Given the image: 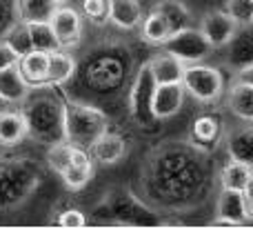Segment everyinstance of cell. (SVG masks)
I'll return each mask as SVG.
<instances>
[{
  "label": "cell",
  "instance_id": "cell-1",
  "mask_svg": "<svg viewBox=\"0 0 253 229\" xmlns=\"http://www.w3.org/2000/svg\"><path fill=\"white\" fill-rule=\"evenodd\" d=\"M36 92V96H27L22 102L29 136L47 145L65 140V102L58 100L51 92H44V87H38Z\"/></svg>",
  "mask_w": 253,
  "mask_h": 229
},
{
  "label": "cell",
  "instance_id": "cell-2",
  "mask_svg": "<svg viewBox=\"0 0 253 229\" xmlns=\"http://www.w3.org/2000/svg\"><path fill=\"white\" fill-rule=\"evenodd\" d=\"M109 132V118L102 109L83 102H65V140L89 149L96 138Z\"/></svg>",
  "mask_w": 253,
  "mask_h": 229
},
{
  "label": "cell",
  "instance_id": "cell-3",
  "mask_svg": "<svg viewBox=\"0 0 253 229\" xmlns=\"http://www.w3.org/2000/svg\"><path fill=\"white\" fill-rule=\"evenodd\" d=\"M182 87L200 105H213L224 96V76L218 67L191 62L184 69Z\"/></svg>",
  "mask_w": 253,
  "mask_h": 229
},
{
  "label": "cell",
  "instance_id": "cell-4",
  "mask_svg": "<svg viewBox=\"0 0 253 229\" xmlns=\"http://www.w3.org/2000/svg\"><path fill=\"white\" fill-rule=\"evenodd\" d=\"M162 49L169 53H173L175 58L191 65V62H205L207 58L213 53V47L209 45V40L205 38V34L200 31V27H184L178 29L167 38V43L162 45Z\"/></svg>",
  "mask_w": 253,
  "mask_h": 229
},
{
  "label": "cell",
  "instance_id": "cell-5",
  "mask_svg": "<svg viewBox=\"0 0 253 229\" xmlns=\"http://www.w3.org/2000/svg\"><path fill=\"white\" fill-rule=\"evenodd\" d=\"M158 83L153 78L151 69H149V62L140 65V69L135 71V78L133 85H131V92H129V109L133 120L140 125V127H151L156 123L153 118V92H156Z\"/></svg>",
  "mask_w": 253,
  "mask_h": 229
},
{
  "label": "cell",
  "instance_id": "cell-6",
  "mask_svg": "<svg viewBox=\"0 0 253 229\" xmlns=\"http://www.w3.org/2000/svg\"><path fill=\"white\" fill-rule=\"evenodd\" d=\"M49 22H51L53 34H56L60 47L71 49L80 45V40H83V13L76 7H71L69 2L58 4L56 13Z\"/></svg>",
  "mask_w": 253,
  "mask_h": 229
},
{
  "label": "cell",
  "instance_id": "cell-7",
  "mask_svg": "<svg viewBox=\"0 0 253 229\" xmlns=\"http://www.w3.org/2000/svg\"><path fill=\"white\" fill-rule=\"evenodd\" d=\"M200 31L205 34V38L209 40L213 49H224L229 40L233 38V34L238 31V22L224 9H213V11H207L202 16Z\"/></svg>",
  "mask_w": 253,
  "mask_h": 229
},
{
  "label": "cell",
  "instance_id": "cell-8",
  "mask_svg": "<svg viewBox=\"0 0 253 229\" xmlns=\"http://www.w3.org/2000/svg\"><path fill=\"white\" fill-rule=\"evenodd\" d=\"M187 92H184L182 83H167L158 85L153 92V118L156 120H169L182 109Z\"/></svg>",
  "mask_w": 253,
  "mask_h": 229
},
{
  "label": "cell",
  "instance_id": "cell-9",
  "mask_svg": "<svg viewBox=\"0 0 253 229\" xmlns=\"http://www.w3.org/2000/svg\"><path fill=\"white\" fill-rule=\"evenodd\" d=\"M247 209L245 200H242V191L222 189L218 196V205H215V227H238L247 223Z\"/></svg>",
  "mask_w": 253,
  "mask_h": 229
},
{
  "label": "cell",
  "instance_id": "cell-10",
  "mask_svg": "<svg viewBox=\"0 0 253 229\" xmlns=\"http://www.w3.org/2000/svg\"><path fill=\"white\" fill-rule=\"evenodd\" d=\"M47 69H49V53L31 49L29 53L18 58V71L22 74L25 83L31 89L38 87H49L47 83Z\"/></svg>",
  "mask_w": 253,
  "mask_h": 229
},
{
  "label": "cell",
  "instance_id": "cell-11",
  "mask_svg": "<svg viewBox=\"0 0 253 229\" xmlns=\"http://www.w3.org/2000/svg\"><path fill=\"white\" fill-rule=\"evenodd\" d=\"M29 136L27 118L22 109H7L0 111V147H16Z\"/></svg>",
  "mask_w": 253,
  "mask_h": 229
},
{
  "label": "cell",
  "instance_id": "cell-12",
  "mask_svg": "<svg viewBox=\"0 0 253 229\" xmlns=\"http://www.w3.org/2000/svg\"><path fill=\"white\" fill-rule=\"evenodd\" d=\"M227 62L231 69L253 62V25H240L227 47Z\"/></svg>",
  "mask_w": 253,
  "mask_h": 229
},
{
  "label": "cell",
  "instance_id": "cell-13",
  "mask_svg": "<svg viewBox=\"0 0 253 229\" xmlns=\"http://www.w3.org/2000/svg\"><path fill=\"white\" fill-rule=\"evenodd\" d=\"M89 154H91V158L98 160L100 165H116V163H120L126 154L125 138L118 136V134L105 132L100 138L93 140V145L89 147Z\"/></svg>",
  "mask_w": 253,
  "mask_h": 229
},
{
  "label": "cell",
  "instance_id": "cell-14",
  "mask_svg": "<svg viewBox=\"0 0 253 229\" xmlns=\"http://www.w3.org/2000/svg\"><path fill=\"white\" fill-rule=\"evenodd\" d=\"M149 69H151L158 85H167V83H182L187 65L180 58H175L173 53L162 51V53H156L149 60Z\"/></svg>",
  "mask_w": 253,
  "mask_h": 229
},
{
  "label": "cell",
  "instance_id": "cell-15",
  "mask_svg": "<svg viewBox=\"0 0 253 229\" xmlns=\"http://www.w3.org/2000/svg\"><path fill=\"white\" fill-rule=\"evenodd\" d=\"M29 92H31V87L25 83L22 74L18 71V65L0 71V98H2L9 107L22 105L25 98L29 96Z\"/></svg>",
  "mask_w": 253,
  "mask_h": 229
},
{
  "label": "cell",
  "instance_id": "cell-16",
  "mask_svg": "<svg viewBox=\"0 0 253 229\" xmlns=\"http://www.w3.org/2000/svg\"><path fill=\"white\" fill-rule=\"evenodd\" d=\"M144 18V9L140 0H111V18L109 22L116 25L118 29L131 31L140 27Z\"/></svg>",
  "mask_w": 253,
  "mask_h": 229
},
{
  "label": "cell",
  "instance_id": "cell-17",
  "mask_svg": "<svg viewBox=\"0 0 253 229\" xmlns=\"http://www.w3.org/2000/svg\"><path fill=\"white\" fill-rule=\"evenodd\" d=\"M227 105L233 116L247 125H253V87L242 83H233L227 92Z\"/></svg>",
  "mask_w": 253,
  "mask_h": 229
},
{
  "label": "cell",
  "instance_id": "cell-18",
  "mask_svg": "<svg viewBox=\"0 0 253 229\" xmlns=\"http://www.w3.org/2000/svg\"><path fill=\"white\" fill-rule=\"evenodd\" d=\"M227 154L229 158L253 167V127H238L227 136Z\"/></svg>",
  "mask_w": 253,
  "mask_h": 229
},
{
  "label": "cell",
  "instance_id": "cell-19",
  "mask_svg": "<svg viewBox=\"0 0 253 229\" xmlns=\"http://www.w3.org/2000/svg\"><path fill=\"white\" fill-rule=\"evenodd\" d=\"M153 11H158L169 22L171 31H178V29H184V27L193 25V16L182 0H158V2L153 4Z\"/></svg>",
  "mask_w": 253,
  "mask_h": 229
},
{
  "label": "cell",
  "instance_id": "cell-20",
  "mask_svg": "<svg viewBox=\"0 0 253 229\" xmlns=\"http://www.w3.org/2000/svg\"><path fill=\"white\" fill-rule=\"evenodd\" d=\"M74 74H76V58L71 56V53L62 51V49L49 53V69H47L49 87H56V85L69 83Z\"/></svg>",
  "mask_w": 253,
  "mask_h": 229
},
{
  "label": "cell",
  "instance_id": "cell-21",
  "mask_svg": "<svg viewBox=\"0 0 253 229\" xmlns=\"http://www.w3.org/2000/svg\"><path fill=\"white\" fill-rule=\"evenodd\" d=\"M171 34H173V31H171L169 22H167L158 11H153V9H151L149 13H144L142 22H140V36H142L144 43L160 45V47H162Z\"/></svg>",
  "mask_w": 253,
  "mask_h": 229
},
{
  "label": "cell",
  "instance_id": "cell-22",
  "mask_svg": "<svg viewBox=\"0 0 253 229\" xmlns=\"http://www.w3.org/2000/svg\"><path fill=\"white\" fill-rule=\"evenodd\" d=\"M251 176H253V167L240 163V160L229 158V163L220 169V185H222V189L242 191L249 185Z\"/></svg>",
  "mask_w": 253,
  "mask_h": 229
},
{
  "label": "cell",
  "instance_id": "cell-23",
  "mask_svg": "<svg viewBox=\"0 0 253 229\" xmlns=\"http://www.w3.org/2000/svg\"><path fill=\"white\" fill-rule=\"evenodd\" d=\"M56 9V0H18V18L22 22H49Z\"/></svg>",
  "mask_w": 253,
  "mask_h": 229
},
{
  "label": "cell",
  "instance_id": "cell-24",
  "mask_svg": "<svg viewBox=\"0 0 253 229\" xmlns=\"http://www.w3.org/2000/svg\"><path fill=\"white\" fill-rule=\"evenodd\" d=\"M191 138L200 149H207V147L215 145L220 138V123L213 116H200V118L193 123L191 127Z\"/></svg>",
  "mask_w": 253,
  "mask_h": 229
},
{
  "label": "cell",
  "instance_id": "cell-25",
  "mask_svg": "<svg viewBox=\"0 0 253 229\" xmlns=\"http://www.w3.org/2000/svg\"><path fill=\"white\" fill-rule=\"evenodd\" d=\"M27 27H29L34 49L44 51V53H53L60 49V43H58L56 34H53L51 22H27Z\"/></svg>",
  "mask_w": 253,
  "mask_h": 229
},
{
  "label": "cell",
  "instance_id": "cell-26",
  "mask_svg": "<svg viewBox=\"0 0 253 229\" xmlns=\"http://www.w3.org/2000/svg\"><path fill=\"white\" fill-rule=\"evenodd\" d=\"M2 40L16 51L18 58L25 56V53H29L31 49H34V45H31V36H29V27H27V22H22L20 18H18V22H13V25L4 31Z\"/></svg>",
  "mask_w": 253,
  "mask_h": 229
},
{
  "label": "cell",
  "instance_id": "cell-27",
  "mask_svg": "<svg viewBox=\"0 0 253 229\" xmlns=\"http://www.w3.org/2000/svg\"><path fill=\"white\" fill-rule=\"evenodd\" d=\"M60 178L65 181L67 189L80 191L93 178V163H71L69 167L62 172Z\"/></svg>",
  "mask_w": 253,
  "mask_h": 229
},
{
  "label": "cell",
  "instance_id": "cell-28",
  "mask_svg": "<svg viewBox=\"0 0 253 229\" xmlns=\"http://www.w3.org/2000/svg\"><path fill=\"white\" fill-rule=\"evenodd\" d=\"M74 147L76 145H71V142H67V140L53 142V145L49 147V151H47L49 169H53L58 176H62V172H65V169L71 165V154H74Z\"/></svg>",
  "mask_w": 253,
  "mask_h": 229
},
{
  "label": "cell",
  "instance_id": "cell-29",
  "mask_svg": "<svg viewBox=\"0 0 253 229\" xmlns=\"http://www.w3.org/2000/svg\"><path fill=\"white\" fill-rule=\"evenodd\" d=\"M80 9H83V16L98 27L107 25L111 18V0H83Z\"/></svg>",
  "mask_w": 253,
  "mask_h": 229
},
{
  "label": "cell",
  "instance_id": "cell-30",
  "mask_svg": "<svg viewBox=\"0 0 253 229\" xmlns=\"http://www.w3.org/2000/svg\"><path fill=\"white\" fill-rule=\"evenodd\" d=\"M224 11L240 25H251L253 20V0H224Z\"/></svg>",
  "mask_w": 253,
  "mask_h": 229
},
{
  "label": "cell",
  "instance_id": "cell-31",
  "mask_svg": "<svg viewBox=\"0 0 253 229\" xmlns=\"http://www.w3.org/2000/svg\"><path fill=\"white\" fill-rule=\"evenodd\" d=\"M58 225L67 227V229H76V227H84L87 225V216L80 209H65L58 216Z\"/></svg>",
  "mask_w": 253,
  "mask_h": 229
},
{
  "label": "cell",
  "instance_id": "cell-32",
  "mask_svg": "<svg viewBox=\"0 0 253 229\" xmlns=\"http://www.w3.org/2000/svg\"><path fill=\"white\" fill-rule=\"evenodd\" d=\"M18 65V56L11 47H9L4 40H0V71L9 69V67H16Z\"/></svg>",
  "mask_w": 253,
  "mask_h": 229
},
{
  "label": "cell",
  "instance_id": "cell-33",
  "mask_svg": "<svg viewBox=\"0 0 253 229\" xmlns=\"http://www.w3.org/2000/svg\"><path fill=\"white\" fill-rule=\"evenodd\" d=\"M236 83H242V85L253 87V62L242 65L240 69H236Z\"/></svg>",
  "mask_w": 253,
  "mask_h": 229
},
{
  "label": "cell",
  "instance_id": "cell-34",
  "mask_svg": "<svg viewBox=\"0 0 253 229\" xmlns=\"http://www.w3.org/2000/svg\"><path fill=\"white\" fill-rule=\"evenodd\" d=\"M242 200H245V209H247V218L253 221V176L249 181V185L242 189Z\"/></svg>",
  "mask_w": 253,
  "mask_h": 229
},
{
  "label": "cell",
  "instance_id": "cell-35",
  "mask_svg": "<svg viewBox=\"0 0 253 229\" xmlns=\"http://www.w3.org/2000/svg\"><path fill=\"white\" fill-rule=\"evenodd\" d=\"M7 107H9V105H7V102H4V100H2V98H0V111H2V109H7Z\"/></svg>",
  "mask_w": 253,
  "mask_h": 229
},
{
  "label": "cell",
  "instance_id": "cell-36",
  "mask_svg": "<svg viewBox=\"0 0 253 229\" xmlns=\"http://www.w3.org/2000/svg\"><path fill=\"white\" fill-rule=\"evenodd\" d=\"M58 4H67V2H71V0H56Z\"/></svg>",
  "mask_w": 253,
  "mask_h": 229
},
{
  "label": "cell",
  "instance_id": "cell-37",
  "mask_svg": "<svg viewBox=\"0 0 253 229\" xmlns=\"http://www.w3.org/2000/svg\"><path fill=\"white\" fill-rule=\"evenodd\" d=\"M251 25H253V20H251Z\"/></svg>",
  "mask_w": 253,
  "mask_h": 229
}]
</instances>
